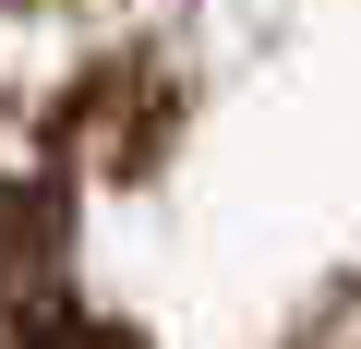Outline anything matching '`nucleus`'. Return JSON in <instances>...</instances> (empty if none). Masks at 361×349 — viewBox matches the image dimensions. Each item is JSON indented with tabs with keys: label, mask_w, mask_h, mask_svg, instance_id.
Masks as SVG:
<instances>
[{
	"label": "nucleus",
	"mask_w": 361,
	"mask_h": 349,
	"mask_svg": "<svg viewBox=\"0 0 361 349\" xmlns=\"http://www.w3.org/2000/svg\"><path fill=\"white\" fill-rule=\"evenodd\" d=\"M73 265V205L61 181H0V301H49Z\"/></svg>",
	"instance_id": "obj_1"
}]
</instances>
